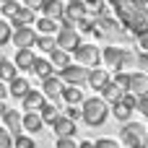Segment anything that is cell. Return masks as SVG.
I'll return each mask as SVG.
<instances>
[{
  "label": "cell",
  "instance_id": "6da1fadb",
  "mask_svg": "<svg viewBox=\"0 0 148 148\" xmlns=\"http://www.w3.org/2000/svg\"><path fill=\"white\" fill-rule=\"evenodd\" d=\"M117 16V21L125 26L127 34L140 36L148 31V0H107Z\"/></svg>",
  "mask_w": 148,
  "mask_h": 148
},
{
  "label": "cell",
  "instance_id": "7a4b0ae2",
  "mask_svg": "<svg viewBox=\"0 0 148 148\" xmlns=\"http://www.w3.org/2000/svg\"><path fill=\"white\" fill-rule=\"evenodd\" d=\"M112 114V107L107 99L101 96H91V99H83V107H81V117L88 127H101L107 122V117Z\"/></svg>",
  "mask_w": 148,
  "mask_h": 148
},
{
  "label": "cell",
  "instance_id": "3957f363",
  "mask_svg": "<svg viewBox=\"0 0 148 148\" xmlns=\"http://www.w3.org/2000/svg\"><path fill=\"white\" fill-rule=\"evenodd\" d=\"M120 140L127 148H146L148 146V127L140 122H122L120 127Z\"/></svg>",
  "mask_w": 148,
  "mask_h": 148
},
{
  "label": "cell",
  "instance_id": "277c9868",
  "mask_svg": "<svg viewBox=\"0 0 148 148\" xmlns=\"http://www.w3.org/2000/svg\"><path fill=\"white\" fill-rule=\"evenodd\" d=\"M73 55H75V60L81 62V65H86V68H96L99 62H101V49L96 47V44H78L75 49H73Z\"/></svg>",
  "mask_w": 148,
  "mask_h": 148
},
{
  "label": "cell",
  "instance_id": "5b68a950",
  "mask_svg": "<svg viewBox=\"0 0 148 148\" xmlns=\"http://www.w3.org/2000/svg\"><path fill=\"white\" fill-rule=\"evenodd\" d=\"M88 70L91 68H86V65H81V62H70V65H65V68H60V78L65 81V83H73V86H83V83H88Z\"/></svg>",
  "mask_w": 148,
  "mask_h": 148
},
{
  "label": "cell",
  "instance_id": "8992f818",
  "mask_svg": "<svg viewBox=\"0 0 148 148\" xmlns=\"http://www.w3.org/2000/svg\"><path fill=\"white\" fill-rule=\"evenodd\" d=\"M55 44L57 47H62V49H68V52H73L78 44H81V34L75 31V26H68V29H57V34H55Z\"/></svg>",
  "mask_w": 148,
  "mask_h": 148
},
{
  "label": "cell",
  "instance_id": "52a82bcc",
  "mask_svg": "<svg viewBox=\"0 0 148 148\" xmlns=\"http://www.w3.org/2000/svg\"><path fill=\"white\" fill-rule=\"evenodd\" d=\"M10 42H13L16 49H21V47H34V42H36V31H34L31 26H16Z\"/></svg>",
  "mask_w": 148,
  "mask_h": 148
},
{
  "label": "cell",
  "instance_id": "ba28073f",
  "mask_svg": "<svg viewBox=\"0 0 148 148\" xmlns=\"http://www.w3.org/2000/svg\"><path fill=\"white\" fill-rule=\"evenodd\" d=\"M65 81L57 75V73H52V75H47V78H42V94L47 96V99H60V94H62V86Z\"/></svg>",
  "mask_w": 148,
  "mask_h": 148
},
{
  "label": "cell",
  "instance_id": "9c48e42d",
  "mask_svg": "<svg viewBox=\"0 0 148 148\" xmlns=\"http://www.w3.org/2000/svg\"><path fill=\"white\" fill-rule=\"evenodd\" d=\"M3 125L10 130L13 138L21 135V133H23V117H21V112H18V109H5V112H3Z\"/></svg>",
  "mask_w": 148,
  "mask_h": 148
},
{
  "label": "cell",
  "instance_id": "30bf717a",
  "mask_svg": "<svg viewBox=\"0 0 148 148\" xmlns=\"http://www.w3.org/2000/svg\"><path fill=\"white\" fill-rule=\"evenodd\" d=\"M52 130H55V135L57 138H73L78 130H75V120H70V117H65V114H57V120L52 122Z\"/></svg>",
  "mask_w": 148,
  "mask_h": 148
},
{
  "label": "cell",
  "instance_id": "8fae6325",
  "mask_svg": "<svg viewBox=\"0 0 148 148\" xmlns=\"http://www.w3.org/2000/svg\"><path fill=\"white\" fill-rule=\"evenodd\" d=\"M122 55H125V47L109 44V47H104V52H101V60H104V65H107V68L117 70V68H120V62H122Z\"/></svg>",
  "mask_w": 148,
  "mask_h": 148
},
{
  "label": "cell",
  "instance_id": "7c38bea8",
  "mask_svg": "<svg viewBox=\"0 0 148 148\" xmlns=\"http://www.w3.org/2000/svg\"><path fill=\"white\" fill-rule=\"evenodd\" d=\"M44 99H47V96H44L39 88H29V91L21 96V104H23L26 112H39V107L44 104Z\"/></svg>",
  "mask_w": 148,
  "mask_h": 148
},
{
  "label": "cell",
  "instance_id": "4fadbf2b",
  "mask_svg": "<svg viewBox=\"0 0 148 148\" xmlns=\"http://www.w3.org/2000/svg\"><path fill=\"white\" fill-rule=\"evenodd\" d=\"M65 16H68L73 23H78L81 18L88 16V5H86L83 0H68V3H65Z\"/></svg>",
  "mask_w": 148,
  "mask_h": 148
},
{
  "label": "cell",
  "instance_id": "5bb4252c",
  "mask_svg": "<svg viewBox=\"0 0 148 148\" xmlns=\"http://www.w3.org/2000/svg\"><path fill=\"white\" fill-rule=\"evenodd\" d=\"M36 21V10L34 8H29V5H21L18 10H16V16L10 18V26L16 29V26H31Z\"/></svg>",
  "mask_w": 148,
  "mask_h": 148
},
{
  "label": "cell",
  "instance_id": "9a60e30c",
  "mask_svg": "<svg viewBox=\"0 0 148 148\" xmlns=\"http://www.w3.org/2000/svg\"><path fill=\"white\" fill-rule=\"evenodd\" d=\"M127 91H133V94H138V96L148 94V73H143V70L130 73V86H127Z\"/></svg>",
  "mask_w": 148,
  "mask_h": 148
},
{
  "label": "cell",
  "instance_id": "2e32d148",
  "mask_svg": "<svg viewBox=\"0 0 148 148\" xmlns=\"http://www.w3.org/2000/svg\"><path fill=\"white\" fill-rule=\"evenodd\" d=\"M99 94H101V99H107L109 104H114L117 99H122L125 88H122V86H120L117 81H112V78H109V81H107V83L101 86V91H99Z\"/></svg>",
  "mask_w": 148,
  "mask_h": 148
},
{
  "label": "cell",
  "instance_id": "e0dca14e",
  "mask_svg": "<svg viewBox=\"0 0 148 148\" xmlns=\"http://www.w3.org/2000/svg\"><path fill=\"white\" fill-rule=\"evenodd\" d=\"M34 60H36V55H34L31 47H21V49H16V60H13V62L18 65V70H31Z\"/></svg>",
  "mask_w": 148,
  "mask_h": 148
},
{
  "label": "cell",
  "instance_id": "ac0fdd59",
  "mask_svg": "<svg viewBox=\"0 0 148 148\" xmlns=\"http://www.w3.org/2000/svg\"><path fill=\"white\" fill-rule=\"evenodd\" d=\"M39 10H42V16H49V18L60 21V16L65 13V5H62V0H42Z\"/></svg>",
  "mask_w": 148,
  "mask_h": 148
},
{
  "label": "cell",
  "instance_id": "d6986e66",
  "mask_svg": "<svg viewBox=\"0 0 148 148\" xmlns=\"http://www.w3.org/2000/svg\"><path fill=\"white\" fill-rule=\"evenodd\" d=\"M107 81H109V73H107L104 68H99V65H96V68H91V70H88V86H91L94 91H101V86H104Z\"/></svg>",
  "mask_w": 148,
  "mask_h": 148
},
{
  "label": "cell",
  "instance_id": "ffe728a7",
  "mask_svg": "<svg viewBox=\"0 0 148 148\" xmlns=\"http://www.w3.org/2000/svg\"><path fill=\"white\" fill-rule=\"evenodd\" d=\"M42 125H44V120H42V114H39V112H26V114H23V130H26L29 135L39 133V130H42Z\"/></svg>",
  "mask_w": 148,
  "mask_h": 148
},
{
  "label": "cell",
  "instance_id": "44dd1931",
  "mask_svg": "<svg viewBox=\"0 0 148 148\" xmlns=\"http://www.w3.org/2000/svg\"><path fill=\"white\" fill-rule=\"evenodd\" d=\"M31 70L39 75V81H42V78H47V75H52V73H57V68L52 65V60H44V57H36V60H34V65H31Z\"/></svg>",
  "mask_w": 148,
  "mask_h": 148
},
{
  "label": "cell",
  "instance_id": "7402d4cb",
  "mask_svg": "<svg viewBox=\"0 0 148 148\" xmlns=\"http://www.w3.org/2000/svg\"><path fill=\"white\" fill-rule=\"evenodd\" d=\"M29 88H31V83H29L26 78H21V75H16L13 81H8V94H10V96H16V99H21Z\"/></svg>",
  "mask_w": 148,
  "mask_h": 148
},
{
  "label": "cell",
  "instance_id": "603a6c76",
  "mask_svg": "<svg viewBox=\"0 0 148 148\" xmlns=\"http://www.w3.org/2000/svg\"><path fill=\"white\" fill-rule=\"evenodd\" d=\"M60 99H62L65 104H81V101H83V91H81L78 86H73V83H68V86L62 88V94H60Z\"/></svg>",
  "mask_w": 148,
  "mask_h": 148
},
{
  "label": "cell",
  "instance_id": "cb8c5ba5",
  "mask_svg": "<svg viewBox=\"0 0 148 148\" xmlns=\"http://www.w3.org/2000/svg\"><path fill=\"white\" fill-rule=\"evenodd\" d=\"M18 75V65L13 62V60H8V57H0V81H13Z\"/></svg>",
  "mask_w": 148,
  "mask_h": 148
},
{
  "label": "cell",
  "instance_id": "d4e9b609",
  "mask_svg": "<svg viewBox=\"0 0 148 148\" xmlns=\"http://www.w3.org/2000/svg\"><path fill=\"white\" fill-rule=\"evenodd\" d=\"M34 23H36V31H39V34H57V29H60L57 21L49 18V16H42V18H36Z\"/></svg>",
  "mask_w": 148,
  "mask_h": 148
},
{
  "label": "cell",
  "instance_id": "484cf974",
  "mask_svg": "<svg viewBox=\"0 0 148 148\" xmlns=\"http://www.w3.org/2000/svg\"><path fill=\"white\" fill-rule=\"evenodd\" d=\"M49 60H52L55 68H65V65H70V52L62 49V47H55V49L49 52Z\"/></svg>",
  "mask_w": 148,
  "mask_h": 148
},
{
  "label": "cell",
  "instance_id": "4316f807",
  "mask_svg": "<svg viewBox=\"0 0 148 148\" xmlns=\"http://www.w3.org/2000/svg\"><path fill=\"white\" fill-rule=\"evenodd\" d=\"M133 112H135V109H133V107H127V104H125L122 99H117V101L112 104V114H114V117H117L120 122H127Z\"/></svg>",
  "mask_w": 148,
  "mask_h": 148
},
{
  "label": "cell",
  "instance_id": "83f0119b",
  "mask_svg": "<svg viewBox=\"0 0 148 148\" xmlns=\"http://www.w3.org/2000/svg\"><path fill=\"white\" fill-rule=\"evenodd\" d=\"M34 47H39L42 52H52L57 44H55V36H52V34H36V42H34Z\"/></svg>",
  "mask_w": 148,
  "mask_h": 148
},
{
  "label": "cell",
  "instance_id": "f1b7e54d",
  "mask_svg": "<svg viewBox=\"0 0 148 148\" xmlns=\"http://www.w3.org/2000/svg\"><path fill=\"white\" fill-rule=\"evenodd\" d=\"M39 114H42V120H44L47 125H52V122L57 120V114H60V109H57L55 104H47V101H44V104L39 107Z\"/></svg>",
  "mask_w": 148,
  "mask_h": 148
},
{
  "label": "cell",
  "instance_id": "f546056e",
  "mask_svg": "<svg viewBox=\"0 0 148 148\" xmlns=\"http://www.w3.org/2000/svg\"><path fill=\"white\" fill-rule=\"evenodd\" d=\"M10 36H13V26H10V21H8L5 16H0V47L8 44Z\"/></svg>",
  "mask_w": 148,
  "mask_h": 148
},
{
  "label": "cell",
  "instance_id": "4dcf8cb0",
  "mask_svg": "<svg viewBox=\"0 0 148 148\" xmlns=\"http://www.w3.org/2000/svg\"><path fill=\"white\" fill-rule=\"evenodd\" d=\"M13 148H36V143H34V138L31 135H16L13 138Z\"/></svg>",
  "mask_w": 148,
  "mask_h": 148
},
{
  "label": "cell",
  "instance_id": "1f68e13d",
  "mask_svg": "<svg viewBox=\"0 0 148 148\" xmlns=\"http://www.w3.org/2000/svg\"><path fill=\"white\" fill-rule=\"evenodd\" d=\"M0 148H13V135L5 125L0 127Z\"/></svg>",
  "mask_w": 148,
  "mask_h": 148
},
{
  "label": "cell",
  "instance_id": "d6a6232c",
  "mask_svg": "<svg viewBox=\"0 0 148 148\" xmlns=\"http://www.w3.org/2000/svg\"><path fill=\"white\" fill-rule=\"evenodd\" d=\"M18 8H21V5H18L16 0H5V3H3V16H5V18H13Z\"/></svg>",
  "mask_w": 148,
  "mask_h": 148
},
{
  "label": "cell",
  "instance_id": "836d02e7",
  "mask_svg": "<svg viewBox=\"0 0 148 148\" xmlns=\"http://www.w3.org/2000/svg\"><path fill=\"white\" fill-rule=\"evenodd\" d=\"M112 81H117V83H120V86H122V88L127 91V86H130V73H125V70H117Z\"/></svg>",
  "mask_w": 148,
  "mask_h": 148
},
{
  "label": "cell",
  "instance_id": "e575fe53",
  "mask_svg": "<svg viewBox=\"0 0 148 148\" xmlns=\"http://www.w3.org/2000/svg\"><path fill=\"white\" fill-rule=\"evenodd\" d=\"M62 114H65V117H70V120H81V109H78V104H68Z\"/></svg>",
  "mask_w": 148,
  "mask_h": 148
},
{
  "label": "cell",
  "instance_id": "d590c367",
  "mask_svg": "<svg viewBox=\"0 0 148 148\" xmlns=\"http://www.w3.org/2000/svg\"><path fill=\"white\" fill-rule=\"evenodd\" d=\"M143 117L148 120V94H143V96H138V107H135Z\"/></svg>",
  "mask_w": 148,
  "mask_h": 148
},
{
  "label": "cell",
  "instance_id": "8d00e7d4",
  "mask_svg": "<svg viewBox=\"0 0 148 148\" xmlns=\"http://www.w3.org/2000/svg\"><path fill=\"white\" fill-rule=\"evenodd\" d=\"M94 146H96V148H120V143H117V140H112V138H99Z\"/></svg>",
  "mask_w": 148,
  "mask_h": 148
},
{
  "label": "cell",
  "instance_id": "74e56055",
  "mask_svg": "<svg viewBox=\"0 0 148 148\" xmlns=\"http://www.w3.org/2000/svg\"><path fill=\"white\" fill-rule=\"evenodd\" d=\"M55 148H78V146H75V140H73V138H57Z\"/></svg>",
  "mask_w": 148,
  "mask_h": 148
},
{
  "label": "cell",
  "instance_id": "f35d334b",
  "mask_svg": "<svg viewBox=\"0 0 148 148\" xmlns=\"http://www.w3.org/2000/svg\"><path fill=\"white\" fill-rule=\"evenodd\" d=\"M138 68H140L143 73H148V49H146V52H140V55H138Z\"/></svg>",
  "mask_w": 148,
  "mask_h": 148
},
{
  "label": "cell",
  "instance_id": "ab89813d",
  "mask_svg": "<svg viewBox=\"0 0 148 148\" xmlns=\"http://www.w3.org/2000/svg\"><path fill=\"white\" fill-rule=\"evenodd\" d=\"M135 39H138V47H140V52H146V49H148V31H146V34H140V36H135Z\"/></svg>",
  "mask_w": 148,
  "mask_h": 148
},
{
  "label": "cell",
  "instance_id": "60d3db41",
  "mask_svg": "<svg viewBox=\"0 0 148 148\" xmlns=\"http://www.w3.org/2000/svg\"><path fill=\"white\" fill-rule=\"evenodd\" d=\"M23 5H29V8H34V10H39L42 0H23Z\"/></svg>",
  "mask_w": 148,
  "mask_h": 148
},
{
  "label": "cell",
  "instance_id": "b9f144b4",
  "mask_svg": "<svg viewBox=\"0 0 148 148\" xmlns=\"http://www.w3.org/2000/svg\"><path fill=\"white\" fill-rule=\"evenodd\" d=\"M8 96V86H5V81H0V101Z\"/></svg>",
  "mask_w": 148,
  "mask_h": 148
},
{
  "label": "cell",
  "instance_id": "7bdbcfd3",
  "mask_svg": "<svg viewBox=\"0 0 148 148\" xmlns=\"http://www.w3.org/2000/svg\"><path fill=\"white\" fill-rule=\"evenodd\" d=\"M78 148H96V146H94L91 140H83V143H81V146H78Z\"/></svg>",
  "mask_w": 148,
  "mask_h": 148
},
{
  "label": "cell",
  "instance_id": "ee69618b",
  "mask_svg": "<svg viewBox=\"0 0 148 148\" xmlns=\"http://www.w3.org/2000/svg\"><path fill=\"white\" fill-rule=\"evenodd\" d=\"M5 109H8V107H5V104L0 101V120H3V112H5Z\"/></svg>",
  "mask_w": 148,
  "mask_h": 148
},
{
  "label": "cell",
  "instance_id": "f6af8a7d",
  "mask_svg": "<svg viewBox=\"0 0 148 148\" xmlns=\"http://www.w3.org/2000/svg\"><path fill=\"white\" fill-rule=\"evenodd\" d=\"M0 16H3V3H0Z\"/></svg>",
  "mask_w": 148,
  "mask_h": 148
},
{
  "label": "cell",
  "instance_id": "bcb514c9",
  "mask_svg": "<svg viewBox=\"0 0 148 148\" xmlns=\"http://www.w3.org/2000/svg\"><path fill=\"white\" fill-rule=\"evenodd\" d=\"M0 3H5V0H0Z\"/></svg>",
  "mask_w": 148,
  "mask_h": 148
},
{
  "label": "cell",
  "instance_id": "7dc6e473",
  "mask_svg": "<svg viewBox=\"0 0 148 148\" xmlns=\"http://www.w3.org/2000/svg\"><path fill=\"white\" fill-rule=\"evenodd\" d=\"M146 148H148V146H146Z\"/></svg>",
  "mask_w": 148,
  "mask_h": 148
}]
</instances>
